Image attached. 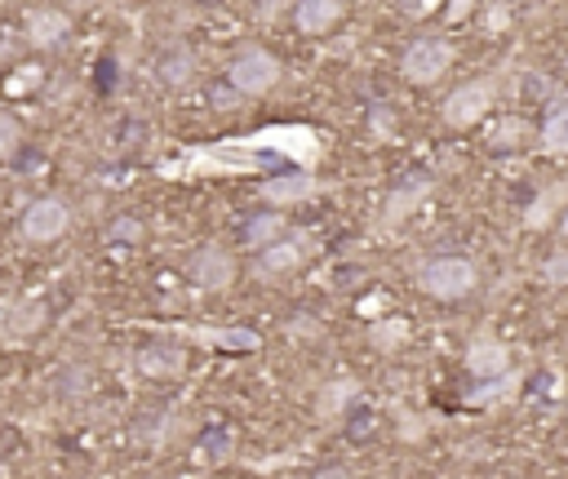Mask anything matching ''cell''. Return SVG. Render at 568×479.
Segmentation results:
<instances>
[{"mask_svg":"<svg viewBox=\"0 0 568 479\" xmlns=\"http://www.w3.org/2000/svg\"><path fill=\"white\" fill-rule=\"evenodd\" d=\"M204 453H213L209 462H227V453H232V431L209 435V440H204Z\"/></svg>","mask_w":568,"mask_h":479,"instance_id":"cell-24","label":"cell"},{"mask_svg":"<svg viewBox=\"0 0 568 479\" xmlns=\"http://www.w3.org/2000/svg\"><path fill=\"white\" fill-rule=\"evenodd\" d=\"M426 195H431V182H426V178H413V182H404V187H395L391 195H387V209H382V227H400L413 209H417V204L426 200Z\"/></svg>","mask_w":568,"mask_h":479,"instance_id":"cell-12","label":"cell"},{"mask_svg":"<svg viewBox=\"0 0 568 479\" xmlns=\"http://www.w3.org/2000/svg\"><path fill=\"white\" fill-rule=\"evenodd\" d=\"M395 5H400L409 19H426V14L440 10V0H395Z\"/></svg>","mask_w":568,"mask_h":479,"instance_id":"cell-26","label":"cell"},{"mask_svg":"<svg viewBox=\"0 0 568 479\" xmlns=\"http://www.w3.org/2000/svg\"><path fill=\"white\" fill-rule=\"evenodd\" d=\"M404 337H409V324H400V320L374 328V342H378V347H395V342H404Z\"/></svg>","mask_w":568,"mask_h":479,"instance_id":"cell-23","label":"cell"},{"mask_svg":"<svg viewBox=\"0 0 568 479\" xmlns=\"http://www.w3.org/2000/svg\"><path fill=\"white\" fill-rule=\"evenodd\" d=\"M138 369L152 378H178L187 369V351L182 347H147V351H138Z\"/></svg>","mask_w":568,"mask_h":479,"instance_id":"cell-13","label":"cell"},{"mask_svg":"<svg viewBox=\"0 0 568 479\" xmlns=\"http://www.w3.org/2000/svg\"><path fill=\"white\" fill-rule=\"evenodd\" d=\"M67 32H71V14H62V10H32V14H27V40H32L36 49L62 45Z\"/></svg>","mask_w":568,"mask_h":479,"instance_id":"cell-11","label":"cell"},{"mask_svg":"<svg viewBox=\"0 0 568 479\" xmlns=\"http://www.w3.org/2000/svg\"><path fill=\"white\" fill-rule=\"evenodd\" d=\"M284 231H289V227H284V214L267 209V214H258V218L245 223V244H249V249H267V244L280 240Z\"/></svg>","mask_w":568,"mask_h":479,"instance_id":"cell-16","label":"cell"},{"mask_svg":"<svg viewBox=\"0 0 568 479\" xmlns=\"http://www.w3.org/2000/svg\"><path fill=\"white\" fill-rule=\"evenodd\" d=\"M342 23V0H298L294 5V27L303 36H324Z\"/></svg>","mask_w":568,"mask_h":479,"instance_id":"cell-9","label":"cell"},{"mask_svg":"<svg viewBox=\"0 0 568 479\" xmlns=\"http://www.w3.org/2000/svg\"><path fill=\"white\" fill-rule=\"evenodd\" d=\"M67 227H71V209H67V200H58V195L32 200L27 214H23V236L32 244H54V240L67 236Z\"/></svg>","mask_w":568,"mask_h":479,"instance_id":"cell-5","label":"cell"},{"mask_svg":"<svg viewBox=\"0 0 568 479\" xmlns=\"http://www.w3.org/2000/svg\"><path fill=\"white\" fill-rule=\"evenodd\" d=\"M187 276H191L196 289L218 294V289H227V285L236 280V258H232L227 249H218V244H204V249L187 262Z\"/></svg>","mask_w":568,"mask_h":479,"instance_id":"cell-7","label":"cell"},{"mask_svg":"<svg viewBox=\"0 0 568 479\" xmlns=\"http://www.w3.org/2000/svg\"><path fill=\"white\" fill-rule=\"evenodd\" d=\"M253 5H258V14H262V19H275L284 5H289V0H253Z\"/></svg>","mask_w":568,"mask_h":479,"instance_id":"cell-28","label":"cell"},{"mask_svg":"<svg viewBox=\"0 0 568 479\" xmlns=\"http://www.w3.org/2000/svg\"><path fill=\"white\" fill-rule=\"evenodd\" d=\"M307 253H311V236L284 231L280 240L258 249V276H289V271H298L307 262Z\"/></svg>","mask_w":568,"mask_h":479,"instance_id":"cell-6","label":"cell"},{"mask_svg":"<svg viewBox=\"0 0 568 479\" xmlns=\"http://www.w3.org/2000/svg\"><path fill=\"white\" fill-rule=\"evenodd\" d=\"M537 143L546 156H568V98L559 107H551V116L537 129Z\"/></svg>","mask_w":568,"mask_h":479,"instance_id":"cell-14","label":"cell"},{"mask_svg":"<svg viewBox=\"0 0 568 479\" xmlns=\"http://www.w3.org/2000/svg\"><path fill=\"white\" fill-rule=\"evenodd\" d=\"M564 276H568V258L546 262V280H551V285H564Z\"/></svg>","mask_w":568,"mask_h":479,"instance_id":"cell-27","label":"cell"},{"mask_svg":"<svg viewBox=\"0 0 568 479\" xmlns=\"http://www.w3.org/2000/svg\"><path fill=\"white\" fill-rule=\"evenodd\" d=\"M19 147V124L10 116H0V156H10Z\"/></svg>","mask_w":568,"mask_h":479,"instance_id":"cell-25","label":"cell"},{"mask_svg":"<svg viewBox=\"0 0 568 479\" xmlns=\"http://www.w3.org/2000/svg\"><path fill=\"white\" fill-rule=\"evenodd\" d=\"M213 342H218L223 351H236V356H245V351H258V347H262V342H258V333H245V328L213 333Z\"/></svg>","mask_w":568,"mask_h":479,"instance_id":"cell-20","label":"cell"},{"mask_svg":"<svg viewBox=\"0 0 568 479\" xmlns=\"http://www.w3.org/2000/svg\"><path fill=\"white\" fill-rule=\"evenodd\" d=\"M316 191H320L316 173H275L262 182V200H271V204H303Z\"/></svg>","mask_w":568,"mask_h":479,"instance_id":"cell-10","label":"cell"},{"mask_svg":"<svg viewBox=\"0 0 568 479\" xmlns=\"http://www.w3.org/2000/svg\"><path fill=\"white\" fill-rule=\"evenodd\" d=\"M466 369H471L480 382L502 378V373L511 369V347H507L502 337L480 333V337H471V347H466Z\"/></svg>","mask_w":568,"mask_h":479,"instance_id":"cell-8","label":"cell"},{"mask_svg":"<svg viewBox=\"0 0 568 479\" xmlns=\"http://www.w3.org/2000/svg\"><path fill=\"white\" fill-rule=\"evenodd\" d=\"M45 315H49V311H45L40 298H23V302L5 315V333H10V337H32V333L45 324Z\"/></svg>","mask_w":568,"mask_h":479,"instance_id":"cell-15","label":"cell"},{"mask_svg":"<svg viewBox=\"0 0 568 479\" xmlns=\"http://www.w3.org/2000/svg\"><path fill=\"white\" fill-rule=\"evenodd\" d=\"M497 103V76H475L466 85H458L449 98H445V124L453 129H471L488 116V107Z\"/></svg>","mask_w":568,"mask_h":479,"instance_id":"cell-4","label":"cell"},{"mask_svg":"<svg viewBox=\"0 0 568 479\" xmlns=\"http://www.w3.org/2000/svg\"><path fill=\"white\" fill-rule=\"evenodd\" d=\"M191 76H196V58H191L187 49H165V53H161V81H165L169 89L191 85Z\"/></svg>","mask_w":568,"mask_h":479,"instance_id":"cell-17","label":"cell"},{"mask_svg":"<svg viewBox=\"0 0 568 479\" xmlns=\"http://www.w3.org/2000/svg\"><path fill=\"white\" fill-rule=\"evenodd\" d=\"M107 244H111V249L142 244V223H133V218H116V223L107 227Z\"/></svg>","mask_w":568,"mask_h":479,"instance_id":"cell-21","label":"cell"},{"mask_svg":"<svg viewBox=\"0 0 568 479\" xmlns=\"http://www.w3.org/2000/svg\"><path fill=\"white\" fill-rule=\"evenodd\" d=\"M449 67H453V45L445 36H422L400 58V72L409 85H436Z\"/></svg>","mask_w":568,"mask_h":479,"instance_id":"cell-3","label":"cell"},{"mask_svg":"<svg viewBox=\"0 0 568 479\" xmlns=\"http://www.w3.org/2000/svg\"><path fill=\"white\" fill-rule=\"evenodd\" d=\"M529 133H533V129H529L524 120H497L493 133H488V143H493V147H520Z\"/></svg>","mask_w":568,"mask_h":479,"instance_id":"cell-19","label":"cell"},{"mask_svg":"<svg viewBox=\"0 0 568 479\" xmlns=\"http://www.w3.org/2000/svg\"><path fill=\"white\" fill-rule=\"evenodd\" d=\"M559 231H564V240H568V209H564V223H559Z\"/></svg>","mask_w":568,"mask_h":479,"instance_id":"cell-29","label":"cell"},{"mask_svg":"<svg viewBox=\"0 0 568 479\" xmlns=\"http://www.w3.org/2000/svg\"><path fill=\"white\" fill-rule=\"evenodd\" d=\"M480 285V271L471 258H458V253H445V258H431L417 266V289L436 302H458L466 298L471 289Z\"/></svg>","mask_w":568,"mask_h":479,"instance_id":"cell-1","label":"cell"},{"mask_svg":"<svg viewBox=\"0 0 568 479\" xmlns=\"http://www.w3.org/2000/svg\"><path fill=\"white\" fill-rule=\"evenodd\" d=\"M351 395H355V386H351V382H333V386L320 395V404H316V408H320V418H333V414H338V408H342Z\"/></svg>","mask_w":568,"mask_h":479,"instance_id":"cell-22","label":"cell"},{"mask_svg":"<svg viewBox=\"0 0 568 479\" xmlns=\"http://www.w3.org/2000/svg\"><path fill=\"white\" fill-rule=\"evenodd\" d=\"M564 200H568V187H564V182L551 187V191H542V195L533 200V209L524 214V227H533V231L546 227V223H551V209H555V204H564Z\"/></svg>","mask_w":568,"mask_h":479,"instance_id":"cell-18","label":"cell"},{"mask_svg":"<svg viewBox=\"0 0 568 479\" xmlns=\"http://www.w3.org/2000/svg\"><path fill=\"white\" fill-rule=\"evenodd\" d=\"M280 76H284L280 58H275L271 49H262V45H249V49H240V53L227 62V81H232V89H236L240 98H262V94H271V89L280 85Z\"/></svg>","mask_w":568,"mask_h":479,"instance_id":"cell-2","label":"cell"}]
</instances>
